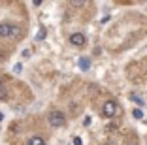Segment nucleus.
Instances as JSON below:
<instances>
[{"instance_id":"obj_1","label":"nucleus","mask_w":147,"mask_h":145,"mask_svg":"<svg viewBox=\"0 0 147 145\" xmlns=\"http://www.w3.org/2000/svg\"><path fill=\"white\" fill-rule=\"evenodd\" d=\"M47 121H49V124H51L53 128H61V126H64L66 117H64V113H62V111H51Z\"/></svg>"},{"instance_id":"obj_9","label":"nucleus","mask_w":147,"mask_h":145,"mask_svg":"<svg viewBox=\"0 0 147 145\" xmlns=\"http://www.w3.org/2000/svg\"><path fill=\"white\" fill-rule=\"evenodd\" d=\"M132 115H134L136 119H142V117H143V113H142V109H134V111H132Z\"/></svg>"},{"instance_id":"obj_2","label":"nucleus","mask_w":147,"mask_h":145,"mask_svg":"<svg viewBox=\"0 0 147 145\" xmlns=\"http://www.w3.org/2000/svg\"><path fill=\"white\" fill-rule=\"evenodd\" d=\"M19 34V28L15 25H9V23H2L0 25V38H9V36Z\"/></svg>"},{"instance_id":"obj_13","label":"nucleus","mask_w":147,"mask_h":145,"mask_svg":"<svg viewBox=\"0 0 147 145\" xmlns=\"http://www.w3.org/2000/svg\"><path fill=\"white\" fill-rule=\"evenodd\" d=\"M0 98H6V92L2 90V87H0Z\"/></svg>"},{"instance_id":"obj_8","label":"nucleus","mask_w":147,"mask_h":145,"mask_svg":"<svg viewBox=\"0 0 147 145\" xmlns=\"http://www.w3.org/2000/svg\"><path fill=\"white\" fill-rule=\"evenodd\" d=\"M128 98L132 100V102H136V104H138V106H143V100L140 98L138 94H134V92H132V94H130V96H128Z\"/></svg>"},{"instance_id":"obj_7","label":"nucleus","mask_w":147,"mask_h":145,"mask_svg":"<svg viewBox=\"0 0 147 145\" xmlns=\"http://www.w3.org/2000/svg\"><path fill=\"white\" fill-rule=\"evenodd\" d=\"M45 36H47V30H45V28H40L38 34H36V42H42V40H45Z\"/></svg>"},{"instance_id":"obj_10","label":"nucleus","mask_w":147,"mask_h":145,"mask_svg":"<svg viewBox=\"0 0 147 145\" xmlns=\"http://www.w3.org/2000/svg\"><path fill=\"white\" fill-rule=\"evenodd\" d=\"M21 70H23L21 64H15V66H13V72H21Z\"/></svg>"},{"instance_id":"obj_12","label":"nucleus","mask_w":147,"mask_h":145,"mask_svg":"<svg viewBox=\"0 0 147 145\" xmlns=\"http://www.w3.org/2000/svg\"><path fill=\"white\" fill-rule=\"evenodd\" d=\"M83 124H85V126H87V124H91V117H85V121H83Z\"/></svg>"},{"instance_id":"obj_14","label":"nucleus","mask_w":147,"mask_h":145,"mask_svg":"<svg viewBox=\"0 0 147 145\" xmlns=\"http://www.w3.org/2000/svg\"><path fill=\"white\" fill-rule=\"evenodd\" d=\"M130 145H138V141H130Z\"/></svg>"},{"instance_id":"obj_11","label":"nucleus","mask_w":147,"mask_h":145,"mask_svg":"<svg viewBox=\"0 0 147 145\" xmlns=\"http://www.w3.org/2000/svg\"><path fill=\"white\" fill-rule=\"evenodd\" d=\"M83 141H81V138H74V145H81Z\"/></svg>"},{"instance_id":"obj_5","label":"nucleus","mask_w":147,"mask_h":145,"mask_svg":"<svg viewBox=\"0 0 147 145\" xmlns=\"http://www.w3.org/2000/svg\"><path fill=\"white\" fill-rule=\"evenodd\" d=\"M79 68H81L83 70V72H87V70H89V68H91V60H89V59H87V57H81V59H79Z\"/></svg>"},{"instance_id":"obj_6","label":"nucleus","mask_w":147,"mask_h":145,"mask_svg":"<svg viewBox=\"0 0 147 145\" xmlns=\"http://www.w3.org/2000/svg\"><path fill=\"white\" fill-rule=\"evenodd\" d=\"M26 145H45V141H43V138L34 136V138H30V140H28V143H26Z\"/></svg>"},{"instance_id":"obj_15","label":"nucleus","mask_w":147,"mask_h":145,"mask_svg":"<svg viewBox=\"0 0 147 145\" xmlns=\"http://www.w3.org/2000/svg\"><path fill=\"white\" fill-rule=\"evenodd\" d=\"M2 119H4V113H0V121H2Z\"/></svg>"},{"instance_id":"obj_3","label":"nucleus","mask_w":147,"mask_h":145,"mask_svg":"<svg viewBox=\"0 0 147 145\" xmlns=\"http://www.w3.org/2000/svg\"><path fill=\"white\" fill-rule=\"evenodd\" d=\"M102 111H104L106 117H115L117 113H119V106H117L115 100H108V102L104 104V107H102Z\"/></svg>"},{"instance_id":"obj_16","label":"nucleus","mask_w":147,"mask_h":145,"mask_svg":"<svg viewBox=\"0 0 147 145\" xmlns=\"http://www.w3.org/2000/svg\"><path fill=\"white\" fill-rule=\"evenodd\" d=\"M0 87H2V85H0Z\"/></svg>"},{"instance_id":"obj_4","label":"nucleus","mask_w":147,"mask_h":145,"mask_svg":"<svg viewBox=\"0 0 147 145\" xmlns=\"http://www.w3.org/2000/svg\"><path fill=\"white\" fill-rule=\"evenodd\" d=\"M85 42H87V40H85V36H83L81 32H74V34L70 36V43L76 45V47H81Z\"/></svg>"}]
</instances>
